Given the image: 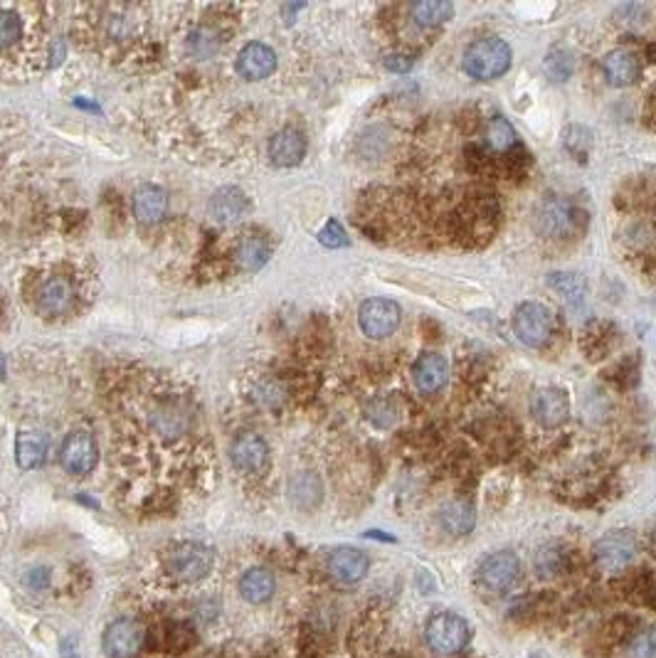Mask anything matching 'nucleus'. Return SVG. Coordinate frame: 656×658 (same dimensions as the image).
Instances as JSON below:
<instances>
[{
    "label": "nucleus",
    "mask_w": 656,
    "mask_h": 658,
    "mask_svg": "<svg viewBox=\"0 0 656 658\" xmlns=\"http://www.w3.org/2000/svg\"><path fill=\"white\" fill-rule=\"evenodd\" d=\"M165 575L175 579L178 585H195L203 582L213 567H215V550L195 543V540H185L173 546L164 557Z\"/></svg>",
    "instance_id": "nucleus-1"
},
{
    "label": "nucleus",
    "mask_w": 656,
    "mask_h": 658,
    "mask_svg": "<svg viewBox=\"0 0 656 658\" xmlns=\"http://www.w3.org/2000/svg\"><path fill=\"white\" fill-rule=\"evenodd\" d=\"M464 72L474 79H499L511 67V47L501 37H484L467 47L462 57Z\"/></svg>",
    "instance_id": "nucleus-2"
},
{
    "label": "nucleus",
    "mask_w": 656,
    "mask_h": 658,
    "mask_svg": "<svg viewBox=\"0 0 656 658\" xmlns=\"http://www.w3.org/2000/svg\"><path fill=\"white\" fill-rule=\"evenodd\" d=\"M425 638H427V646L440 654V656H450L462 651L467 638H469V624L464 621L459 614H451V612H440L427 621L425 627Z\"/></svg>",
    "instance_id": "nucleus-3"
},
{
    "label": "nucleus",
    "mask_w": 656,
    "mask_h": 658,
    "mask_svg": "<svg viewBox=\"0 0 656 658\" xmlns=\"http://www.w3.org/2000/svg\"><path fill=\"white\" fill-rule=\"evenodd\" d=\"M513 330H516V336H518L521 343L531 346V348H541L553 333V316H551V311L545 309L543 304L526 301L516 309Z\"/></svg>",
    "instance_id": "nucleus-4"
},
{
    "label": "nucleus",
    "mask_w": 656,
    "mask_h": 658,
    "mask_svg": "<svg viewBox=\"0 0 656 658\" xmlns=\"http://www.w3.org/2000/svg\"><path fill=\"white\" fill-rule=\"evenodd\" d=\"M97 462H99L97 442L87 429H72L64 437L60 446V463L64 471L72 476H87L94 471Z\"/></svg>",
    "instance_id": "nucleus-5"
},
{
    "label": "nucleus",
    "mask_w": 656,
    "mask_h": 658,
    "mask_svg": "<svg viewBox=\"0 0 656 658\" xmlns=\"http://www.w3.org/2000/svg\"><path fill=\"white\" fill-rule=\"evenodd\" d=\"M400 306L390 298H368L363 301L358 311L360 330L373 340L388 338L390 333H395V329L400 326Z\"/></svg>",
    "instance_id": "nucleus-6"
},
{
    "label": "nucleus",
    "mask_w": 656,
    "mask_h": 658,
    "mask_svg": "<svg viewBox=\"0 0 656 658\" xmlns=\"http://www.w3.org/2000/svg\"><path fill=\"white\" fill-rule=\"evenodd\" d=\"M146 631L136 619H116L104 631L102 646L109 658H134L144 648Z\"/></svg>",
    "instance_id": "nucleus-7"
},
{
    "label": "nucleus",
    "mask_w": 656,
    "mask_h": 658,
    "mask_svg": "<svg viewBox=\"0 0 656 658\" xmlns=\"http://www.w3.org/2000/svg\"><path fill=\"white\" fill-rule=\"evenodd\" d=\"M636 557V537L629 530L607 533L595 546V562L605 572H619Z\"/></svg>",
    "instance_id": "nucleus-8"
},
{
    "label": "nucleus",
    "mask_w": 656,
    "mask_h": 658,
    "mask_svg": "<svg viewBox=\"0 0 656 658\" xmlns=\"http://www.w3.org/2000/svg\"><path fill=\"white\" fill-rule=\"evenodd\" d=\"M518 570H521L518 557L513 555L511 550H501V553H493V555L484 560L476 577H479L482 587H486L489 592H506L516 582Z\"/></svg>",
    "instance_id": "nucleus-9"
},
{
    "label": "nucleus",
    "mask_w": 656,
    "mask_h": 658,
    "mask_svg": "<svg viewBox=\"0 0 656 658\" xmlns=\"http://www.w3.org/2000/svg\"><path fill=\"white\" fill-rule=\"evenodd\" d=\"M277 70V52L265 42H249L237 54V72L249 82L267 79Z\"/></svg>",
    "instance_id": "nucleus-10"
},
{
    "label": "nucleus",
    "mask_w": 656,
    "mask_h": 658,
    "mask_svg": "<svg viewBox=\"0 0 656 658\" xmlns=\"http://www.w3.org/2000/svg\"><path fill=\"white\" fill-rule=\"evenodd\" d=\"M230 459L242 473H259L269 462V446L259 434L245 432L230 446Z\"/></svg>",
    "instance_id": "nucleus-11"
},
{
    "label": "nucleus",
    "mask_w": 656,
    "mask_h": 658,
    "mask_svg": "<svg viewBox=\"0 0 656 658\" xmlns=\"http://www.w3.org/2000/svg\"><path fill=\"white\" fill-rule=\"evenodd\" d=\"M450 378V362L442 353H425L412 365V382L425 395L442 390Z\"/></svg>",
    "instance_id": "nucleus-12"
},
{
    "label": "nucleus",
    "mask_w": 656,
    "mask_h": 658,
    "mask_svg": "<svg viewBox=\"0 0 656 658\" xmlns=\"http://www.w3.org/2000/svg\"><path fill=\"white\" fill-rule=\"evenodd\" d=\"M531 412L534 417L545 427H558L568 420L570 414V402L565 390L558 387H541L534 392V400H531Z\"/></svg>",
    "instance_id": "nucleus-13"
},
{
    "label": "nucleus",
    "mask_w": 656,
    "mask_h": 658,
    "mask_svg": "<svg viewBox=\"0 0 656 658\" xmlns=\"http://www.w3.org/2000/svg\"><path fill=\"white\" fill-rule=\"evenodd\" d=\"M131 207H134V217L141 225H156L165 217L168 210V193L161 186L154 183H144L134 190L131 196Z\"/></svg>",
    "instance_id": "nucleus-14"
},
{
    "label": "nucleus",
    "mask_w": 656,
    "mask_h": 658,
    "mask_svg": "<svg viewBox=\"0 0 656 658\" xmlns=\"http://www.w3.org/2000/svg\"><path fill=\"white\" fill-rule=\"evenodd\" d=\"M328 572L341 585H356L368 575V557L356 547H336L328 557Z\"/></svg>",
    "instance_id": "nucleus-15"
},
{
    "label": "nucleus",
    "mask_w": 656,
    "mask_h": 658,
    "mask_svg": "<svg viewBox=\"0 0 656 658\" xmlns=\"http://www.w3.org/2000/svg\"><path fill=\"white\" fill-rule=\"evenodd\" d=\"M74 288L64 277H50L38 288V309L45 316H62L72 309Z\"/></svg>",
    "instance_id": "nucleus-16"
},
{
    "label": "nucleus",
    "mask_w": 656,
    "mask_h": 658,
    "mask_svg": "<svg viewBox=\"0 0 656 658\" xmlns=\"http://www.w3.org/2000/svg\"><path fill=\"white\" fill-rule=\"evenodd\" d=\"M307 155V138L297 129H282L272 136L269 141V158L272 163L282 165V168H291V165L301 163V158Z\"/></svg>",
    "instance_id": "nucleus-17"
},
{
    "label": "nucleus",
    "mask_w": 656,
    "mask_h": 658,
    "mask_svg": "<svg viewBox=\"0 0 656 658\" xmlns=\"http://www.w3.org/2000/svg\"><path fill=\"white\" fill-rule=\"evenodd\" d=\"M210 217L220 222V225H232L237 220H242L249 210V200L240 190V187H220L215 196L210 197Z\"/></svg>",
    "instance_id": "nucleus-18"
},
{
    "label": "nucleus",
    "mask_w": 656,
    "mask_h": 658,
    "mask_svg": "<svg viewBox=\"0 0 656 658\" xmlns=\"http://www.w3.org/2000/svg\"><path fill=\"white\" fill-rule=\"evenodd\" d=\"M538 225H541V232L548 237L568 235L575 225V210L563 200H551L541 210Z\"/></svg>",
    "instance_id": "nucleus-19"
},
{
    "label": "nucleus",
    "mask_w": 656,
    "mask_h": 658,
    "mask_svg": "<svg viewBox=\"0 0 656 658\" xmlns=\"http://www.w3.org/2000/svg\"><path fill=\"white\" fill-rule=\"evenodd\" d=\"M240 595L245 596L249 604H262L274 595V575L265 567H249L245 575L240 577Z\"/></svg>",
    "instance_id": "nucleus-20"
},
{
    "label": "nucleus",
    "mask_w": 656,
    "mask_h": 658,
    "mask_svg": "<svg viewBox=\"0 0 656 658\" xmlns=\"http://www.w3.org/2000/svg\"><path fill=\"white\" fill-rule=\"evenodd\" d=\"M602 67H605V77L610 79V84H615V87H629L639 77V60L627 50L610 52Z\"/></svg>",
    "instance_id": "nucleus-21"
},
{
    "label": "nucleus",
    "mask_w": 656,
    "mask_h": 658,
    "mask_svg": "<svg viewBox=\"0 0 656 658\" xmlns=\"http://www.w3.org/2000/svg\"><path fill=\"white\" fill-rule=\"evenodd\" d=\"M47 456V439L40 432H21L15 439V462L21 469H38Z\"/></svg>",
    "instance_id": "nucleus-22"
},
{
    "label": "nucleus",
    "mask_w": 656,
    "mask_h": 658,
    "mask_svg": "<svg viewBox=\"0 0 656 658\" xmlns=\"http://www.w3.org/2000/svg\"><path fill=\"white\" fill-rule=\"evenodd\" d=\"M321 481H318L316 473L304 471L291 479V486H289V496H291V504L297 508H304V511H311L316 508L318 501H321Z\"/></svg>",
    "instance_id": "nucleus-23"
},
{
    "label": "nucleus",
    "mask_w": 656,
    "mask_h": 658,
    "mask_svg": "<svg viewBox=\"0 0 656 658\" xmlns=\"http://www.w3.org/2000/svg\"><path fill=\"white\" fill-rule=\"evenodd\" d=\"M440 521L450 535H469L474 530V523H476V515H474V508L469 504L454 501V504H447L442 508Z\"/></svg>",
    "instance_id": "nucleus-24"
},
{
    "label": "nucleus",
    "mask_w": 656,
    "mask_h": 658,
    "mask_svg": "<svg viewBox=\"0 0 656 658\" xmlns=\"http://www.w3.org/2000/svg\"><path fill=\"white\" fill-rule=\"evenodd\" d=\"M237 262L240 267L247 269V271H257L259 267H265L269 259V245L262 239V237L247 235L240 239L237 245Z\"/></svg>",
    "instance_id": "nucleus-25"
},
{
    "label": "nucleus",
    "mask_w": 656,
    "mask_h": 658,
    "mask_svg": "<svg viewBox=\"0 0 656 658\" xmlns=\"http://www.w3.org/2000/svg\"><path fill=\"white\" fill-rule=\"evenodd\" d=\"M454 15V5L447 0H420L412 5V18L420 25H442Z\"/></svg>",
    "instance_id": "nucleus-26"
},
{
    "label": "nucleus",
    "mask_w": 656,
    "mask_h": 658,
    "mask_svg": "<svg viewBox=\"0 0 656 658\" xmlns=\"http://www.w3.org/2000/svg\"><path fill=\"white\" fill-rule=\"evenodd\" d=\"M220 50V35H217L215 28H207V25H200L195 28L190 40H188V52L198 57V60H207L213 57L215 52Z\"/></svg>",
    "instance_id": "nucleus-27"
},
{
    "label": "nucleus",
    "mask_w": 656,
    "mask_h": 658,
    "mask_svg": "<svg viewBox=\"0 0 656 658\" xmlns=\"http://www.w3.org/2000/svg\"><path fill=\"white\" fill-rule=\"evenodd\" d=\"M154 427L164 434V437H175V434H181L185 429L183 410L175 407V404H165V407H161V410L156 412Z\"/></svg>",
    "instance_id": "nucleus-28"
},
{
    "label": "nucleus",
    "mask_w": 656,
    "mask_h": 658,
    "mask_svg": "<svg viewBox=\"0 0 656 658\" xmlns=\"http://www.w3.org/2000/svg\"><path fill=\"white\" fill-rule=\"evenodd\" d=\"M486 141H489L493 151H509L516 144V131L503 116H496V119H492L489 129H486Z\"/></svg>",
    "instance_id": "nucleus-29"
},
{
    "label": "nucleus",
    "mask_w": 656,
    "mask_h": 658,
    "mask_svg": "<svg viewBox=\"0 0 656 658\" xmlns=\"http://www.w3.org/2000/svg\"><path fill=\"white\" fill-rule=\"evenodd\" d=\"M573 70L575 62L570 52L553 50L548 54V60H545V72H548V77H551L553 82H568V79L573 77Z\"/></svg>",
    "instance_id": "nucleus-30"
},
{
    "label": "nucleus",
    "mask_w": 656,
    "mask_h": 658,
    "mask_svg": "<svg viewBox=\"0 0 656 658\" xmlns=\"http://www.w3.org/2000/svg\"><path fill=\"white\" fill-rule=\"evenodd\" d=\"M22 37V21L18 12L0 11V50L11 47Z\"/></svg>",
    "instance_id": "nucleus-31"
},
{
    "label": "nucleus",
    "mask_w": 656,
    "mask_h": 658,
    "mask_svg": "<svg viewBox=\"0 0 656 658\" xmlns=\"http://www.w3.org/2000/svg\"><path fill=\"white\" fill-rule=\"evenodd\" d=\"M548 284L555 288V291H560L568 301H573V304H580L583 301V281L575 277V274H551L548 279Z\"/></svg>",
    "instance_id": "nucleus-32"
},
{
    "label": "nucleus",
    "mask_w": 656,
    "mask_h": 658,
    "mask_svg": "<svg viewBox=\"0 0 656 658\" xmlns=\"http://www.w3.org/2000/svg\"><path fill=\"white\" fill-rule=\"evenodd\" d=\"M629 658H656V629H646L632 638Z\"/></svg>",
    "instance_id": "nucleus-33"
},
{
    "label": "nucleus",
    "mask_w": 656,
    "mask_h": 658,
    "mask_svg": "<svg viewBox=\"0 0 656 658\" xmlns=\"http://www.w3.org/2000/svg\"><path fill=\"white\" fill-rule=\"evenodd\" d=\"M318 242H321L324 247L339 249V247H346V245H349V237H346V229L341 227L339 220H328L326 227L318 232Z\"/></svg>",
    "instance_id": "nucleus-34"
},
{
    "label": "nucleus",
    "mask_w": 656,
    "mask_h": 658,
    "mask_svg": "<svg viewBox=\"0 0 656 658\" xmlns=\"http://www.w3.org/2000/svg\"><path fill=\"white\" fill-rule=\"evenodd\" d=\"M385 67H388L390 72L405 74L412 70V60L408 54H390V57H385Z\"/></svg>",
    "instance_id": "nucleus-35"
},
{
    "label": "nucleus",
    "mask_w": 656,
    "mask_h": 658,
    "mask_svg": "<svg viewBox=\"0 0 656 658\" xmlns=\"http://www.w3.org/2000/svg\"><path fill=\"white\" fill-rule=\"evenodd\" d=\"M652 547H654V550H656V528H654V530H652Z\"/></svg>",
    "instance_id": "nucleus-36"
},
{
    "label": "nucleus",
    "mask_w": 656,
    "mask_h": 658,
    "mask_svg": "<svg viewBox=\"0 0 656 658\" xmlns=\"http://www.w3.org/2000/svg\"><path fill=\"white\" fill-rule=\"evenodd\" d=\"M3 372H5V361L0 358V375H3Z\"/></svg>",
    "instance_id": "nucleus-37"
}]
</instances>
